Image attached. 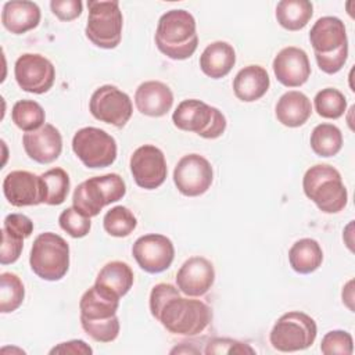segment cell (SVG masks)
<instances>
[{"label":"cell","instance_id":"1","mask_svg":"<svg viewBox=\"0 0 355 355\" xmlns=\"http://www.w3.org/2000/svg\"><path fill=\"white\" fill-rule=\"evenodd\" d=\"M148 305L151 315L176 336H198L212 320V311L205 302L182 297L180 290L169 283L153 287Z\"/></svg>","mask_w":355,"mask_h":355},{"label":"cell","instance_id":"2","mask_svg":"<svg viewBox=\"0 0 355 355\" xmlns=\"http://www.w3.org/2000/svg\"><path fill=\"white\" fill-rule=\"evenodd\" d=\"M155 44L171 60L190 58L198 46L194 17L180 8L162 14L157 24Z\"/></svg>","mask_w":355,"mask_h":355},{"label":"cell","instance_id":"3","mask_svg":"<svg viewBox=\"0 0 355 355\" xmlns=\"http://www.w3.org/2000/svg\"><path fill=\"white\" fill-rule=\"evenodd\" d=\"M309 40L319 69L337 73L348 58V37L344 22L337 17H322L311 28Z\"/></svg>","mask_w":355,"mask_h":355},{"label":"cell","instance_id":"4","mask_svg":"<svg viewBox=\"0 0 355 355\" xmlns=\"http://www.w3.org/2000/svg\"><path fill=\"white\" fill-rule=\"evenodd\" d=\"M305 196L324 214H337L348 202V191L340 172L327 164L311 166L302 178Z\"/></svg>","mask_w":355,"mask_h":355},{"label":"cell","instance_id":"5","mask_svg":"<svg viewBox=\"0 0 355 355\" xmlns=\"http://www.w3.org/2000/svg\"><path fill=\"white\" fill-rule=\"evenodd\" d=\"M125 194L126 184L118 173L94 176L76 186L72 207L87 218H93L108 204L122 200Z\"/></svg>","mask_w":355,"mask_h":355},{"label":"cell","instance_id":"6","mask_svg":"<svg viewBox=\"0 0 355 355\" xmlns=\"http://www.w3.org/2000/svg\"><path fill=\"white\" fill-rule=\"evenodd\" d=\"M29 263L32 272L43 280H61L69 269V245L53 232L40 233L32 244Z\"/></svg>","mask_w":355,"mask_h":355},{"label":"cell","instance_id":"7","mask_svg":"<svg viewBox=\"0 0 355 355\" xmlns=\"http://www.w3.org/2000/svg\"><path fill=\"white\" fill-rule=\"evenodd\" d=\"M173 125L184 132H193L204 139H218L226 130V118L216 107L197 98L178 104L172 114Z\"/></svg>","mask_w":355,"mask_h":355},{"label":"cell","instance_id":"8","mask_svg":"<svg viewBox=\"0 0 355 355\" xmlns=\"http://www.w3.org/2000/svg\"><path fill=\"white\" fill-rule=\"evenodd\" d=\"M86 37L100 49H115L122 39L123 17L116 0L87 1Z\"/></svg>","mask_w":355,"mask_h":355},{"label":"cell","instance_id":"9","mask_svg":"<svg viewBox=\"0 0 355 355\" xmlns=\"http://www.w3.org/2000/svg\"><path fill=\"white\" fill-rule=\"evenodd\" d=\"M318 334V326L309 315L291 311L282 315L273 324L269 341L280 352H295L309 348Z\"/></svg>","mask_w":355,"mask_h":355},{"label":"cell","instance_id":"10","mask_svg":"<svg viewBox=\"0 0 355 355\" xmlns=\"http://www.w3.org/2000/svg\"><path fill=\"white\" fill-rule=\"evenodd\" d=\"M75 155L87 168H107L116 159V141L105 130L86 126L79 129L72 137Z\"/></svg>","mask_w":355,"mask_h":355},{"label":"cell","instance_id":"11","mask_svg":"<svg viewBox=\"0 0 355 355\" xmlns=\"http://www.w3.org/2000/svg\"><path fill=\"white\" fill-rule=\"evenodd\" d=\"M90 114L100 122L123 128L133 112L130 97L116 86L104 85L96 89L89 101Z\"/></svg>","mask_w":355,"mask_h":355},{"label":"cell","instance_id":"12","mask_svg":"<svg viewBox=\"0 0 355 355\" xmlns=\"http://www.w3.org/2000/svg\"><path fill=\"white\" fill-rule=\"evenodd\" d=\"M214 171L207 158L200 154L183 155L173 171V183L186 197H198L212 184Z\"/></svg>","mask_w":355,"mask_h":355},{"label":"cell","instance_id":"13","mask_svg":"<svg viewBox=\"0 0 355 355\" xmlns=\"http://www.w3.org/2000/svg\"><path fill=\"white\" fill-rule=\"evenodd\" d=\"M14 76L24 92L43 94L54 85L55 68L44 55L25 53L15 61Z\"/></svg>","mask_w":355,"mask_h":355},{"label":"cell","instance_id":"14","mask_svg":"<svg viewBox=\"0 0 355 355\" xmlns=\"http://www.w3.org/2000/svg\"><path fill=\"white\" fill-rule=\"evenodd\" d=\"M129 166L135 183L146 190L158 189L168 175L165 155L153 144H144L136 148L130 157Z\"/></svg>","mask_w":355,"mask_h":355},{"label":"cell","instance_id":"15","mask_svg":"<svg viewBox=\"0 0 355 355\" xmlns=\"http://www.w3.org/2000/svg\"><path fill=\"white\" fill-rule=\"evenodd\" d=\"M133 258L147 273H161L166 270L175 258V247L171 239L158 233L140 236L132 247Z\"/></svg>","mask_w":355,"mask_h":355},{"label":"cell","instance_id":"16","mask_svg":"<svg viewBox=\"0 0 355 355\" xmlns=\"http://www.w3.org/2000/svg\"><path fill=\"white\" fill-rule=\"evenodd\" d=\"M215 282V269L204 257H190L176 273V287L189 297L207 294Z\"/></svg>","mask_w":355,"mask_h":355},{"label":"cell","instance_id":"17","mask_svg":"<svg viewBox=\"0 0 355 355\" xmlns=\"http://www.w3.org/2000/svg\"><path fill=\"white\" fill-rule=\"evenodd\" d=\"M276 79L286 87H300L311 76V64L306 53L295 46L282 49L273 60Z\"/></svg>","mask_w":355,"mask_h":355},{"label":"cell","instance_id":"18","mask_svg":"<svg viewBox=\"0 0 355 355\" xmlns=\"http://www.w3.org/2000/svg\"><path fill=\"white\" fill-rule=\"evenodd\" d=\"M6 200L14 207H31L43 204V187L40 176L28 171H12L3 180Z\"/></svg>","mask_w":355,"mask_h":355},{"label":"cell","instance_id":"19","mask_svg":"<svg viewBox=\"0 0 355 355\" xmlns=\"http://www.w3.org/2000/svg\"><path fill=\"white\" fill-rule=\"evenodd\" d=\"M22 146L26 155L37 164H51L62 151V137L60 130L51 123L26 132L22 136Z\"/></svg>","mask_w":355,"mask_h":355},{"label":"cell","instance_id":"20","mask_svg":"<svg viewBox=\"0 0 355 355\" xmlns=\"http://www.w3.org/2000/svg\"><path fill=\"white\" fill-rule=\"evenodd\" d=\"M135 104L140 114L159 118L171 111L173 105V93L168 85L159 80H147L136 89Z\"/></svg>","mask_w":355,"mask_h":355},{"label":"cell","instance_id":"21","mask_svg":"<svg viewBox=\"0 0 355 355\" xmlns=\"http://www.w3.org/2000/svg\"><path fill=\"white\" fill-rule=\"evenodd\" d=\"M119 297L111 291L103 288L98 284H93L83 293L79 301L80 319L86 320H103L116 315L119 308Z\"/></svg>","mask_w":355,"mask_h":355},{"label":"cell","instance_id":"22","mask_svg":"<svg viewBox=\"0 0 355 355\" xmlns=\"http://www.w3.org/2000/svg\"><path fill=\"white\" fill-rule=\"evenodd\" d=\"M40 8L36 3L14 0L4 3L1 11V24L8 32L22 35L35 29L40 22Z\"/></svg>","mask_w":355,"mask_h":355},{"label":"cell","instance_id":"23","mask_svg":"<svg viewBox=\"0 0 355 355\" xmlns=\"http://www.w3.org/2000/svg\"><path fill=\"white\" fill-rule=\"evenodd\" d=\"M269 86V75L261 65H247L240 69L233 79L234 96L244 103L259 100L266 94Z\"/></svg>","mask_w":355,"mask_h":355},{"label":"cell","instance_id":"24","mask_svg":"<svg viewBox=\"0 0 355 355\" xmlns=\"http://www.w3.org/2000/svg\"><path fill=\"white\" fill-rule=\"evenodd\" d=\"M275 114L277 121L287 128L302 126L312 114L311 100L298 90H290L277 100Z\"/></svg>","mask_w":355,"mask_h":355},{"label":"cell","instance_id":"25","mask_svg":"<svg viewBox=\"0 0 355 355\" xmlns=\"http://www.w3.org/2000/svg\"><path fill=\"white\" fill-rule=\"evenodd\" d=\"M236 64V51L227 42H212L208 44L200 55L201 71L212 78H225Z\"/></svg>","mask_w":355,"mask_h":355},{"label":"cell","instance_id":"26","mask_svg":"<svg viewBox=\"0 0 355 355\" xmlns=\"http://www.w3.org/2000/svg\"><path fill=\"white\" fill-rule=\"evenodd\" d=\"M288 262L293 270L300 275L315 272L323 262L320 244L309 237L297 240L288 250Z\"/></svg>","mask_w":355,"mask_h":355},{"label":"cell","instance_id":"27","mask_svg":"<svg viewBox=\"0 0 355 355\" xmlns=\"http://www.w3.org/2000/svg\"><path fill=\"white\" fill-rule=\"evenodd\" d=\"M133 282L135 276L132 268L122 261H111L105 263L96 277V284L111 291L119 298L129 293Z\"/></svg>","mask_w":355,"mask_h":355},{"label":"cell","instance_id":"28","mask_svg":"<svg viewBox=\"0 0 355 355\" xmlns=\"http://www.w3.org/2000/svg\"><path fill=\"white\" fill-rule=\"evenodd\" d=\"M313 15V4L308 0H282L276 6V19L287 31H300Z\"/></svg>","mask_w":355,"mask_h":355},{"label":"cell","instance_id":"29","mask_svg":"<svg viewBox=\"0 0 355 355\" xmlns=\"http://www.w3.org/2000/svg\"><path fill=\"white\" fill-rule=\"evenodd\" d=\"M311 148L319 157H333L343 147V133L333 123H320L311 133Z\"/></svg>","mask_w":355,"mask_h":355},{"label":"cell","instance_id":"30","mask_svg":"<svg viewBox=\"0 0 355 355\" xmlns=\"http://www.w3.org/2000/svg\"><path fill=\"white\" fill-rule=\"evenodd\" d=\"M43 202L47 205L62 204L69 193V176L62 168H53L40 175Z\"/></svg>","mask_w":355,"mask_h":355},{"label":"cell","instance_id":"31","mask_svg":"<svg viewBox=\"0 0 355 355\" xmlns=\"http://www.w3.org/2000/svg\"><path fill=\"white\" fill-rule=\"evenodd\" d=\"M11 119L17 128L26 133L42 128L46 121V114L39 103L33 100H19L12 105Z\"/></svg>","mask_w":355,"mask_h":355},{"label":"cell","instance_id":"32","mask_svg":"<svg viewBox=\"0 0 355 355\" xmlns=\"http://www.w3.org/2000/svg\"><path fill=\"white\" fill-rule=\"evenodd\" d=\"M25 297L22 280L11 272L0 275V312L10 313L18 309Z\"/></svg>","mask_w":355,"mask_h":355},{"label":"cell","instance_id":"33","mask_svg":"<svg viewBox=\"0 0 355 355\" xmlns=\"http://www.w3.org/2000/svg\"><path fill=\"white\" fill-rule=\"evenodd\" d=\"M313 105L319 116L326 119H338L345 114L347 100L340 90L326 87L316 93L313 98Z\"/></svg>","mask_w":355,"mask_h":355},{"label":"cell","instance_id":"34","mask_svg":"<svg viewBox=\"0 0 355 355\" xmlns=\"http://www.w3.org/2000/svg\"><path fill=\"white\" fill-rule=\"evenodd\" d=\"M103 226L110 236L126 237L136 229L137 219L129 208L116 205L105 212L103 218Z\"/></svg>","mask_w":355,"mask_h":355},{"label":"cell","instance_id":"35","mask_svg":"<svg viewBox=\"0 0 355 355\" xmlns=\"http://www.w3.org/2000/svg\"><path fill=\"white\" fill-rule=\"evenodd\" d=\"M82 329L85 333L98 343H111L119 334V319L118 316H112L110 319L103 320H86L80 319Z\"/></svg>","mask_w":355,"mask_h":355},{"label":"cell","instance_id":"36","mask_svg":"<svg viewBox=\"0 0 355 355\" xmlns=\"http://www.w3.org/2000/svg\"><path fill=\"white\" fill-rule=\"evenodd\" d=\"M26 237L17 232L15 229L3 225L1 226V251H0V263L8 265L18 261L22 248H24V240Z\"/></svg>","mask_w":355,"mask_h":355},{"label":"cell","instance_id":"37","mask_svg":"<svg viewBox=\"0 0 355 355\" xmlns=\"http://www.w3.org/2000/svg\"><path fill=\"white\" fill-rule=\"evenodd\" d=\"M58 223H60V227L64 232H67L73 239L85 237L90 232V229H92L90 218H87L86 215L80 214L73 207L65 208L60 214Z\"/></svg>","mask_w":355,"mask_h":355},{"label":"cell","instance_id":"38","mask_svg":"<svg viewBox=\"0 0 355 355\" xmlns=\"http://www.w3.org/2000/svg\"><path fill=\"white\" fill-rule=\"evenodd\" d=\"M320 351L324 355H351L354 352L352 336L345 330H331L322 338Z\"/></svg>","mask_w":355,"mask_h":355},{"label":"cell","instance_id":"39","mask_svg":"<svg viewBox=\"0 0 355 355\" xmlns=\"http://www.w3.org/2000/svg\"><path fill=\"white\" fill-rule=\"evenodd\" d=\"M204 352L207 355L209 354H240V355H245V354H255V349L251 348L248 344L241 343L239 340L234 338H227V337H216L212 338Z\"/></svg>","mask_w":355,"mask_h":355},{"label":"cell","instance_id":"40","mask_svg":"<svg viewBox=\"0 0 355 355\" xmlns=\"http://www.w3.org/2000/svg\"><path fill=\"white\" fill-rule=\"evenodd\" d=\"M50 8L58 19L72 21L82 14L83 3L80 0H53Z\"/></svg>","mask_w":355,"mask_h":355},{"label":"cell","instance_id":"41","mask_svg":"<svg viewBox=\"0 0 355 355\" xmlns=\"http://www.w3.org/2000/svg\"><path fill=\"white\" fill-rule=\"evenodd\" d=\"M54 354H71V355H92L93 349L83 340H69L60 343L54 348L50 349V355Z\"/></svg>","mask_w":355,"mask_h":355},{"label":"cell","instance_id":"42","mask_svg":"<svg viewBox=\"0 0 355 355\" xmlns=\"http://www.w3.org/2000/svg\"><path fill=\"white\" fill-rule=\"evenodd\" d=\"M347 291H348V295H345V294H343V302H345L347 304V306L352 311L354 309V306H352V298H354V295H352V280H349L348 283H347Z\"/></svg>","mask_w":355,"mask_h":355}]
</instances>
